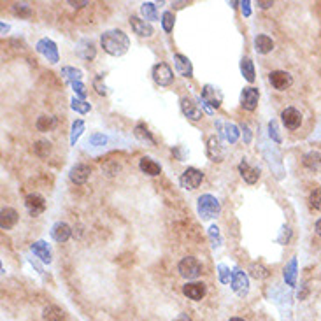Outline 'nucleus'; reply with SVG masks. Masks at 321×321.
Returning <instances> with one entry per match:
<instances>
[{
    "label": "nucleus",
    "instance_id": "7",
    "mask_svg": "<svg viewBox=\"0 0 321 321\" xmlns=\"http://www.w3.org/2000/svg\"><path fill=\"white\" fill-rule=\"evenodd\" d=\"M153 79L160 86H171L174 81V72L167 64H156L153 67Z\"/></svg>",
    "mask_w": 321,
    "mask_h": 321
},
{
    "label": "nucleus",
    "instance_id": "21",
    "mask_svg": "<svg viewBox=\"0 0 321 321\" xmlns=\"http://www.w3.org/2000/svg\"><path fill=\"white\" fill-rule=\"evenodd\" d=\"M18 220H20L18 212L14 211L13 207H6V209H2V216H0V227H2L4 230H11V228L18 223Z\"/></svg>",
    "mask_w": 321,
    "mask_h": 321
},
{
    "label": "nucleus",
    "instance_id": "4",
    "mask_svg": "<svg viewBox=\"0 0 321 321\" xmlns=\"http://www.w3.org/2000/svg\"><path fill=\"white\" fill-rule=\"evenodd\" d=\"M202 181H204V174H202L198 169L188 167L186 171L181 174L179 184L184 188V190H197V188L202 184Z\"/></svg>",
    "mask_w": 321,
    "mask_h": 321
},
{
    "label": "nucleus",
    "instance_id": "39",
    "mask_svg": "<svg viewBox=\"0 0 321 321\" xmlns=\"http://www.w3.org/2000/svg\"><path fill=\"white\" fill-rule=\"evenodd\" d=\"M71 107L79 114H86V113H90V109H91V105L88 104L86 100H81V98H76V97L71 100Z\"/></svg>",
    "mask_w": 321,
    "mask_h": 321
},
{
    "label": "nucleus",
    "instance_id": "14",
    "mask_svg": "<svg viewBox=\"0 0 321 321\" xmlns=\"http://www.w3.org/2000/svg\"><path fill=\"white\" fill-rule=\"evenodd\" d=\"M260 100V91L256 88H244L241 93V104L246 111H254Z\"/></svg>",
    "mask_w": 321,
    "mask_h": 321
},
{
    "label": "nucleus",
    "instance_id": "1",
    "mask_svg": "<svg viewBox=\"0 0 321 321\" xmlns=\"http://www.w3.org/2000/svg\"><path fill=\"white\" fill-rule=\"evenodd\" d=\"M100 44L105 53H109L111 57H121L130 47V39L127 37V34H123V32L116 28V30L104 32L100 37Z\"/></svg>",
    "mask_w": 321,
    "mask_h": 321
},
{
    "label": "nucleus",
    "instance_id": "20",
    "mask_svg": "<svg viewBox=\"0 0 321 321\" xmlns=\"http://www.w3.org/2000/svg\"><path fill=\"white\" fill-rule=\"evenodd\" d=\"M239 172H241L242 179H244L248 184H254L258 181V178H260V169L251 167L246 160H242L241 164H239Z\"/></svg>",
    "mask_w": 321,
    "mask_h": 321
},
{
    "label": "nucleus",
    "instance_id": "11",
    "mask_svg": "<svg viewBox=\"0 0 321 321\" xmlns=\"http://www.w3.org/2000/svg\"><path fill=\"white\" fill-rule=\"evenodd\" d=\"M181 111H183V114L188 118V120H191V121L202 120V109L191 97L181 98Z\"/></svg>",
    "mask_w": 321,
    "mask_h": 321
},
{
    "label": "nucleus",
    "instance_id": "25",
    "mask_svg": "<svg viewBox=\"0 0 321 321\" xmlns=\"http://www.w3.org/2000/svg\"><path fill=\"white\" fill-rule=\"evenodd\" d=\"M139 169L144 172V174L147 176H160L162 172V167L160 164H156L154 160H151V158H141V162H139Z\"/></svg>",
    "mask_w": 321,
    "mask_h": 321
},
{
    "label": "nucleus",
    "instance_id": "24",
    "mask_svg": "<svg viewBox=\"0 0 321 321\" xmlns=\"http://www.w3.org/2000/svg\"><path fill=\"white\" fill-rule=\"evenodd\" d=\"M32 253L35 254L37 258H40V260L44 261V263H51V251L47 248V244L44 241H37L32 244Z\"/></svg>",
    "mask_w": 321,
    "mask_h": 321
},
{
    "label": "nucleus",
    "instance_id": "27",
    "mask_svg": "<svg viewBox=\"0 0 321 321\" xmlns=\"http://www.w3.org/2000/svg\"><path fill=\"white\" fill-rule=\"evenodd\" d=\"M285 281L288 286H295L297 283V258H291V261L285 267Z\"/></svg>",
    "mask_w": 321,
    "mask_h": 321
},
{
    "label": "nucleus",
    "instance_id": "48",
    "mask_svg": "<svg viewBox=\"0 0 321 321\" xmlns=\"http://www.w3.org/2000/svg\"><path fill=\"white\" fill-rule=\"evenodd\" d=\"M241 6H242V14H244L246 18L251 16V2H249V0H244V2H241Z\"/></svg>",
    "mask_w": 321,
    "mask_h": 321
},
{
    "label": "nucleus",
    "instance_id": "51",
    "mask_svg": "<svg viewBox=\"0 0 321 321\" xmlns=\"http://www.w3.org/2000/svg\"><path fill=\"white\" fill-rule=\"evenodd\" d=\"M174 321H193V319H191V318H190V316H188V314H179L178 318H176Z\"/></svg>",
    "mask_w": 321,
    "mask_h": 321
},
{
    "label": "nucleus",
    "instance_id": "40",
    "mask_svg": "<svg viewBox=\"0 0 321 321\" xmlns=\"http://www.w3.org/2000/svg\"><path fill=\"white\" fill-rule=\"evenodd\" d=\"M13 13L20 18H30L32 9L28 4H13Z\"/></svg>",
    "mask_w": 321,
    "mask_h": 321
},
{
    "label": "nucleus",
    "instance_id": "42",
    "mask_svg": "<svg viewBox=\"0 0 321 321\" xmlns=\"http://www.w3.org/2000/svg\"><path fill=\"white\" fill-rule=\"evenodd\" d=\"M309 202H311V205L316 209V211H321V188H316L314 191H311Z\"/></svg>",
    "mask_w": 321,
    "mask_h": 321
},
{
    "label": "nucleus",
    "instance_id": "2",
    "mask_svg": "<svg viewBox=\"0 0 321 321\" xmlns=\"http://www.w3.org/2000/svg\"><path fill=\"white\" fill-rule=\"evenodd\" d=\"M197 211L200 214L202 220H211V218H216L221 211L220 200L212 195H202L197 200Z\"/></svg>",
    "mask_w": 321,
    "mask_h": 321
},
{
    "label": "nucleus",
    "instance_id": "10",
    "mask_svg": "<svg viewBox=\"0 0 321 321\" xmlns=\"http://www.w3.org/2000/svg\"><path fill=\"white\" fill-rule=\"evenodd\" d=\"M205 153H207L209 160L216 162V164H220V162L225 160V147L221 146V141L216 137V135H212V137L207 139V147H205Z\"/></svg>",
    "mask_w": 321,
    "mask_h": 321
},
{
    "label": "nucleus",
    "instance_id": "17",
    "mask_svg": "<svg viewBox=\"0 0 321 321\" xmlns=\"http://www.w3.org/2000/svg\"><path fill=\"white\" fill-rule=\"evenodd\" d=\"M71 235H72V228L69 227L67 223H64V221H58V223H55L53 228H51V237L57 242H67L69 239H71Z\"/></svg>",
    "mask_w": 321,
    "mask_h": 321
},
{
    "label": "nucleus",
    "instance_id": "32",
    "mask_svg": "<svg viewBox=\"0 0 321 321\" xmlns=\"http://www.w3.org/2000/svg\"><path fill=\"white\" fill-rule=\"evenodd\" d=\"M62 76L65 77V81L67 83H77V81H81V77H83V72L79 71V69H74V67H64L62 69Z\"/></svg>",
    "mask_w": 321,
    "mask_h": 321
},
{
    "label": "nucleus",
    "instance_id": "34",
    "mask_svg": "<svg viewBox=\"0 0 321 321\" xmlns=\"http://www.w3.org/2000/svg\"><path fill=\"white\" fill-rule=\"evenodd\" d=\"M241 72L242 76L246 77V81H249V83L254 81V65L249 58H244V60L241 62Z\"/></svg>",
    "mask_w": 321,
    "mask_h": 321
},
{
    "label": "nucleus",
    "instance_id": "23",
    "mask_svg": "<svg viewBox=\"0 0 321 321\" xmlns=\"http://www.w3.org/2000/svg\"><path fill=\"white\" fill-rule=\"evenodd\" d=\"M77 55H79L83 60L86 62H91L95 58V55H97V51H95V46L91 40L88 39H83L79 42V46H77Z\"/></svg>",
    "mask_w": 321,
    "mask_h": 321
},
{
    "label": "nucleus",
    "instance_id": "45",
    "mask_svg": "<svg viewBox=\"0 0 321 321\" xmlns=\"http://www.w3.org/2000/svg\"><path fill=\"white\" fill-rule=\"evenodd\" d=\"M102 79H104L102 76H97V77H95V79H93V88L97 90L98 95H107V86H105L104 83H102Z\"/></svg>",
    "mask_w": 321,
    "mask_h": 321
},
{
    "label": "nucleus",
    "instance_id": "41",
    "mask_svg": "<svg viewBox=\"0 0 321 321\" xmlns=\"http://www.w3.org/2000/svg\"><path fill=\"white\" fill-rule=\"evenodd\" d=\"M218 276H220V281L223 283V285H228V283H230V278H232V272L227 265L220 263L218 265Z\"/></svg>",
    "mask_w": 321,
    "mask_h": 321
},
{
    "label": "nucleus",
    "instance_id": "29",
    "mask_svg": "<svg viewBox=\"0 0 321 321\" xmlns=\"http://www.w3.org/2000/svg\"><path fill=\"white\" fill-rule=\"evenodd\" d=\"M134 134H135V137H137V139H141V141H144V142L156 144V141H154V137H153V134H151V132H149V128H147L146 125H142V123L135 125V128H134Z\"/></svg>",
    "mask_w": 321,
    "mask_h": 321
},
{
    "label": "nucleus",
    "instance_id": "35",
    "mask_svg": "<svg viewBox=\"0 0 321 321\" xmlns=\"http://www.w3.org/2000/svg\"><path fill=\"white\" fill-rule=\"evenodd\" d=\"M249 274L253 276L254 279H265V278H269V269L267 267H263L261 263H251L249 265Z\"/></svg>",
    "mask_w": 321,
    "mask_h": 321
},
{
    "label": "nucleus",
    "instance_id": "18",
    "mask_svg": "<svg viewBox=\"0 0 321 321\" xmlns=\"http://www.w3.org/2000/svg\"><path fill=\"white\" fill-rule=\"evenodd\" d=\"M174 65H176V71L179 72V76H183V77L193 76V65H191L190 58L184 57V55H181V53L174 55Z\"/></svg>",
    "mask_w": 321,
    "mask_h": 321
},
{
    "label": "nucleus",
    "instance_id": "22",
    "mask_svg": "<svg viewBox=\"0 0 321 321\" xmlns=\"http://www.w3.org/2000/svg\"><path fill=\"white\" fill-rule=\"evenodd\" d=\"M254 49H256V53L260 55H267L271 53L272 49H274V40L271 39L269 35H256L254 37Z\"/></svg>",
    "mask_w": 321,
    "mask_h": 321
},
{
    "label": "nucleus",
    "instance_id": "49",
    "mask_svg": "<svg viewBox=\"0 0 321 321\" xmlns=\"http://www.w3.org/2000/svg\"><path fill=\"white\" fill-rule=\"evenodd\" d=\"M241 130L244 132V141L246 142H251V132H249V127L246 123H242L241 125Z\"/></svg>",
    "mask_w": 321,
    "mask_h": 321
},
{
    "label": "nucleus",
    "instance_id": "8",
    "mask_svg": "<svg viewBox=\"0 0 321 321\" xmlns=\"http://www.w3.org/2000/svg\"><path fill=\"white\" fill-rule=\"evenodd\" d=\"M25 207H27V211L30 212V216L35 218L46 211V198L39 193H30V195H27V198H25Z\"/></svg>",
    "mask_w": 321,
    "mask_h": 321
},
{
    "label": "nucleus",
    "instance_id": "16",
    "mask_svg": "<svg viewBox=\"0 0 321 321\" xmlns=\"http://www.w3.org/2000/svg\"><path fill=\"white\" fill-rule=\"evenodd\" d=\"M130 27H132V30H134L135 34L141 35V37H151L154 34V28L151 27L149 21L141 20V18H137V16L130 18Z\"/></svg>",
    "mask_w": 321,
    "mask_h": 321
},
{
    "label": "nucleus",
    "instance_id": "28",
    "mask_svg": "<svg viewBox=\"0 0 321 321\" xmlns=\"http://www.w3.org/2000/svg\"><path fill=\"white\" fill-rule=\"evenodd\" d=\"M302 162H304L305 167L311 169V171H318L321 167V153H318V151H311V153L305 154Z\"/></svg>",
    "mask_w": 321,
    "mask_h": 321
},
{
    "label": "nucleus",
    "instance_id": "54",
    "mask_svg": "<svg viewBox=\"0 0 321 321\" xmlns=\"http://www.w3.org/2000/svg\"><path fill=\"white\" fill-rule=\"evenodd\" d=\"M0 27H2V32H4V34H6V32L9 30V25H6V23H2Z\"/></svg>",
    "mask_w": 321,
    "mask_h": 321
},
{
    "label": "nucleus",
    "instance_id": "33",
    "mask_svg": "<svg viewBox=\"0 0 321 321\" xmlns=\"http://www.w3.org/2000/svg\"><path fill=\"white\" fill-rule=\"evenodd\" d=\"M141 13H142V16L149 21L158 20V11H156V6H154L153 2H144L141 6Z\"/></svg>",
    "mask_w": 321,
    "mask_h": 321
},
{
    "label": "nucleus",
    "instance_id": "30",
    "mask_svg": "<svg viewBox=\"0 0 321 321\" xmlns=\"http://www.w3.org/2000/svg\"><path fill=\"white\" fill-rule=\"evenodd\" d=\"M239 135H241V132H239V127L234 123H227L223 125V137L227 139L230 144H235L239 141Z\"/></svg>",
    "mask_w": 321,
    "mask_h": 321
},
{
    "label": "nucleus",
    "instance_id": "43",
    "mask_svg": "<svg viewBox=\"0 0 321 321\" xmlns=\"http://www.w3.org/2000/svg\"><path fill=\"white\" fill-rule=\"evenodd\" d=\"M71 86H72L74 93H76L77 97L81 98V100H84V98H86V86H84L81 81H77V83H72Z\"/></svg>",
    "mask_w": 321,
    "mask_h": 321
},
{
    "label": "nucleus",
    "instance_id": "12",
    "mask_svg": "<svg viewBox=\"0 0 321 321\" xmlns=\"http://www.w3.org/2000/svg\"><path fill=\"white\" fill-rule=\"evenodd\" d=\"M269 81H271L272 86L279 91L286 90V88H290L291 84H293V77H291L286 71H272L269 74Z\"/></svg>",
    "mask_w": 321,
    "mask_h": 321
},
{
    "label": "nucleus",
    "instance_id": "44",
    "mask_svg": "<svg viewBox=\"0 0 321 321\" xmlns=\"http://www.w3.org/2000/svg\"><path fill=\"white\" fill-rule=\"evenodd\" d=\"M209 237L212 239L214 242V248H218V246H221V237H220V228L216 227V225H212V227H209Z\"/></svg>",
    "mask_w": 321,
    "mask_h": 321
},
{
    "label": "nucleus",
    "instance_id": "31",
    "mask_svg": "<svg viewBox=\"0 0 321 321\" xmlns=\"http://www.w3.org/2000/svg\"><path fill=\"white\" fill-rule=\"evenodd\" d=\"M55 125H57V120H55L53 116H47V114H42V116L37 118V130L39 132H49L51 128H55Z\"/></svg>",
    "mask_w": 321,
    "mask_h": 321
},
{
    "label": "nucleus",
    "instance_id": "19",
    "mask_svg": "<svg viewBox=\"0 0 321 321\" xmlns=\"http://www.w3.org/2000/svg\"><path fill=\"white\" fill-rule=\"evenodd\" d=\"M183 293L191 300H202L205 295V285L204 283H186L183 286Z\"/></svg>",
    "mask_w": 321,
    "mask_h": 321
},
{
    "label": "nucleus",
    "instance_id": "47",
    "mask_svg": "<svg viewBox=\"0 0 321 321\" xmlns=\"http://www.w3.org/2000/svg\"><path fill=\"white\" fill-rule=\"evenodd\" d=\"M269 135H271L276 142H281V135H279V130H278V123H276L274 120L269 123Z\"/></svg>",
    "mask_w": 321,
    "mask_h": 321
},
{
    "label": "nucleus",
    "instance_id": "55",
    "mask_svg": "<svg viewBox=\"0 0 321 321\" xmlns=\"http://www.w3.org/2000/svg\"><path fill=\"white\" fill-rule=\"evenodd\" d=\"M230 321H244V319H241V318H232Z\"/></svg>",
    "mask_w": 321,
    "mask_h": 321
},
{
    "label": "nucleus",
    "instance_id": "36",
    "mask_svg": "<svg viewBox=\"0 0 321 321\" xmlns=\"http://www.w3.org/2000/svg\"><path fill=\"white\" fill-rule=\"evenodd\" d=\"M34 153L39 158H46L51 153V142L49 141H37L34 144Z\"/></svg>",
    "mask_w": 321,
    "mask_h": 321
},
{
    "label": "nucleus",
    "instance_id": "15",
    "mask_svg": "<svg viewBox=\"0 0 321 321\" xmlns=\"http://www.w3.org/2000/svg\"><path fill=\"white\" fill-rule=\"evenodd\" d=\"M90 167L84 164H77L74 165V167L71 169V172H69V178H71V181L74 184H84L88 179H90Z\"/></svg>",
    "mask_w": 321,
    "mask_h": 321
},
{
    "label": "nucleus",
    "instance_id": "50",
    "mask_svg": "<svg viewBox=\"0 0 321 321\" xmlns=\"http://www.w3.org/2000/svg\"><path fill=\"white\" fill-rule=\"evenodd\" d=\"M258 7H261V9H269V7L274 6V2L272 0H258Z\"/></svg>",
    "mask_w": 321,
    "mask_h": 321
},
{
    "label": "nucleus",
    "instance_id": "52",
    "mask_svg": "<svg viewBox=\"0 0 321 321\" xmlns=\"http://www.w3.org/2000/svg\"><path fill=\"white\" fill-rule=\"evenodd\" d=\"M314 230H316V234H318L319 237H321V220H318V221H316V225H314Z\"/></svg>",
    "mask_w": 321,
    "mask_h": 321
},
{
    "label": "nucleus",
    "instance_id": "53",
    "mask_svg": "<svg viewBox=\"0 0 321 321\" xmlns=\"http://www.w3.org/2000/svg\"><path fill=\"white\" fill-rule=\"evenodd\" d=\"M69 4H71L72 7H83V6H88V2H72V0H71Z\"/></svg>",
    "mask_w": 321,
    "mask_h": 321
},
{
    "label": "nucleus",
    "instance_id": "5",
    "mask_svg": "<svg viewBox=\"0 0 321 321\" xmlns=\"http://www.w3.org/2000/svg\"><path fill=\"white\" fill-rule=\"evenodd\" d=\"M35 49L39 51L44 58H47L49 64H58V62H60V57H58V47L51 39H40L39 42H37Z\"/></svg>",
    "mask_w": 321,
    "mask_h": 321
},
{
    "label": "nucleus",
    "instance_id": "6",
    "mask_svg": "<svg viewBox=\"0 0 321 321\" xmlns=\"http://www.w3.org/2000/svg\"><path fill=\"white\" fill-rule=\"evenodd\" d=\"M200 100L204 102V104H207L211 109H218V107L221 105V102H223V93H221L216 86H212V84H205V86L202 88Z\"/></svg>",
    "mask_w": 321,
    "mask_h": 321
},
{
    "label": "nucleus",
    "instance_id": "3",
    "mask_svg": "<svg viewBox=\"0 0 321 321\" xmlns=\"http://www.w3.org/2000/svg\"><path fill=\"white\" fill-rule=\"evenodd\" d=\"M178 271L184 279H197L202 274V265L195 256H186L179 261Z\"/></svg>",
    "mask_w": 321,
    "mask_h": 321
},
{
    "label": "nucleus",
    "instance_id": "37",
    "mask_svg": "<svg viewBox=\"0 0 321 321\" xmlns=\"http://www.w3.org/2000/svg\"><path fill=\"white\" fill-rule=\"evenodd\" d=\"M84 132V121L83 120H76L72 123V130H71V144L76 146L77 139L81 137V134Z\"/></svg>",
    "mask_w": 321,
    "mask_h": 321
},
{
    "label": "nucleus",
    "instance_id": "46",
    "mask_svg": "<svg viewBox=\"0 0 321 321\" xmlns=\"http://www.w3.org/2000/svg\"><path fill=\"white\" fill-rule=\"evenodd\" d=\"M107 142V137L104 134H93L90 137V141H88V144H91V146H105Z\"/></svg>",
    "mask_w": 321,
    "mask_h": 321
},
{
    "label": "nucleus",
    "instance_id": "38",
    "mask_svg": "<svg viewBox=\"0 0 321 321\" xmlns=\"http://www.w3.org/2000/svg\"><path fill=\"white\" fill-rule=\"evenodd\" d=\"M174 23H176L174 13H171V11H165V13L162 14V27H164V30L167 32V34H169V32H172Z\"/></svg>",
    "mask_w": 321,
    "mask_h": 321
},
{
    "label": "nucleus",
    "instance_id": "13",
    "mask_svg": "<svg viewBox=\"0 0 321 321\" xmlns=\"http://www.w3.org/2000/svg\"><path fill=\"white\" fill-rule=\"evenodd\" d=\"M281 120H283V125H285L288 130H297V128L302 125V114L298 113L295 107H286V109L281 113Z\"/></svg>",
    "mask_w": 321,
    "mask_h": 321
},
{
    "label": "nucleus",
    "instance_id": "26",
    "mask_svg": "<svg viewBox=\"0 0 321 321\" xmlns=\"http://www.w3.org/2000/svg\"><path fill=\"white\" fill-rule=\"evenodd\" d=\"M65 312L57 305H47L42 311V321H64Z\"/></svg>",
    "mask_w": 321,
    "mask_h": 321
},
{
    "label": "nucleus",
    "instance_id": "9",
    "mask_svg": "<svg viewBox=\"0 0 321 321\" xmlns=\"http://www.w3.org/2000/svg\"><path fill=\"white\" fill-rule=\"evenodd\" d=\"M232 290L235 291L237 295L241 297H246L249 291V281H248V276L241 271V269H235L232 272Z\"/></svg>",
    "mask_w": 321,
    "mask_h": 321
}]
</instances>
